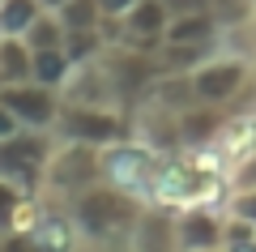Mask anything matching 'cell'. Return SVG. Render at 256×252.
I'll return each instance as SVG.
<instances>
[{"label":"cell","instance_id":"17","mask_svg":"<svg viewBox=\"0 0 256 252\" xmlns=\"http://www.w3.org/2000/svg\"><path fill=\"white\" fill-rule=\"evenodd\" d=\"M222 243L226 248H256V222H248L239 214H226L222 218Z\"/></svg>","mask_w":256,"mask_h":252},{"label":"cell","instance_id":"15","mask_svg":"<svg viewBox=\"0 0 256 252\" xmlns=\"http://www.w3.org/2000/svg\"><path fill=\"white\" fill-rule=\"evenodd\" d=\"M22 39H26L34 52H43V47H64V22L56 18V9H43L34 18V26H30Z\"/></svg>","mask_w":256,"mask_h":252},{"label":"cell","instance_id":"1","mask_svg":"<svg viewBox=\"0 0 256 252\" xmlns=\"http://www.w3.org/2000/svg\"><path fill=\"white\" fill-rule=\"evenodd\" d=\"M68 214H73L82 239H132V226L141 218V201H132L128 192L98 180L68 201Z\"/></svg>","mask_w":256,"mask_h":252},{"label":"cell","instance_id":"12","mask_svg":"<svg viewBox=\"0 0 256 252\" xmlns=\"http://www.w3.org/2000/svg\"><path fill=\"white\" fill-rule=\"evenodd\" d=\"M64 52H68L73 64H90L98 56H107L111 47H107V39L98 30H64Z\"/></svg>","mask_w":256,"mask_h":252},{"label":"cell","instance_id":"6","mask_svg":"<svg viewBox=\"0 0 256 252\" xmlns=\"http://www.w3.org/2000/svg\"><path fill=\"white\" fill-rule=\"evenodd\" d=\"M192 86H196V99L201 103H218L226 107L230 99H239L248 86V64L235 56H210L205 64L192 69Z\"/></svg>","mask_w":256,"mask_h":252},{"label":"cell","instance_id":"10","mask_svg":"<svg viewBox=\"0 0 256 252\" xmlns=\"http://www.w3.org/2000/svg\"><path fill=\"white\" fill-rule=\"evenodd\" d=\"M214 145H218V154H222L226 162H235V158H244V154H252V150H256V111H252V116L226 120Z\"/></svg>","mask_w":256,"mask_h":252},{"label":"cell","instance_id":"7","mask_svg":"<svg viewBox=\"0 0 256 252\" xmlns=\"http://www.w3.org/2000/svg\"><path fill=\"white\" fill-rule=\"evenodd\" d=\"M175 243L180 248H218L222 214H214L205 205H180L175 209Z\"/></svg>","mask_w":256,"mask_h":252},{"label":"cell","instance_id":"9","mask_svg":"<svg viewBox=\"0 0 256 252\" xmlns=\"http://www.w3.org/2000/svg\"><path fill=\"white\" fill-rule=\"evenodd\" d=\"M0 77H4V86H13V81H34V47L22 35L0 39Z\"/></svg>","mask_w":256,"mask_h":252},{"label":"cell","instance_id":"18","mask_svg":"<svg viewBox=\"0 0 256 252\" xmlns=\"http://www.w3.org/2000/svg\"><path fill=\"white\" fill-rule=\"evenodd\" d=\"M226 188H230V192H248V188H256V150L244 154V158H235V162L226 167Z\"/></svg>","mask_w":256,"mask_h":252},{"label":"cell","instance_id":"8","mask_svg":"<svg viewBox=\"0 0 256 252\" xmlns=\"http://www.w3.org/2000/svg\"><path fill=\"white\" fill-rule=\"evenodd\" d=\"M226 124L218 103H192V107L180 111V141L184 145H214Z\"/></svg>","mask_w":256,"mask_h":252},{"label":"cell","instance_id":"5","mask_svg":"<svg viewBox=\"0 0 256 252\" xmlns=\"http://www.w3.org/2000/svg\"><path fill=\"white\" fill-rule=\"evenodd\" d=\"M0 103L18 116L22 128H34V133H52L56 120H60V107H64V94L43 86V81H13L0 90Z\"/></svg>","mask_w":256,"mask_h":252},{"label":"cell","instance_id":"21","mask_svg":"<svg viewBox=\"0 0 256 252\" xmlns=\"http://www.w3.org/2000/svg\"><path fill=\"white\" fill-rule=\"evenodd\" d=\"M98 5H102V13H120V18H124V13L132 9L137 0H98Z\"/></svg>","mask_w":256,"mask_h":252},{"label":"cell","instance_id":"14","mask_svg":"<svg viewBox=\"0 0 256 252\" xmlns=\"http://www.w3.org/2000/svg\"><path fill=\"white\" fill-rule=\"evenodd\" d=\"M43 13V0H0V18H4V35H26L34 18Z\"/></svg>","mask_w":256,"mask_h":252},{"label":"cell","instance_id":"11","mask_svg":"<svg viewBox=\"0 0 256 252\" xmlns=\"http://www.w3.org/2000/svg\"><path fill=\"white\" fill-rule=\"evenodd\" d=\"M73 69L77 64L68 60L64 47H43V52H34V81H43L52 90H64V81L73 77Z\"/></svg>","mask_w":256,"mask_h":252},{"label":"cell","instance_id":"16","mask_svg":"<svg viewBox=\"0 0 256 252\" xmlns=\"http://www.w3.org/2000/svg\"><path fill=\"white\" fill-rule=\"evenodd\" d=\"M26 197H30V192L22 188V184H13V180H4V175H0V239H9V235H13L18 214H22V205H26Z\"/></svg>","mask_w":256,"mask_h":252},{"label":"cell","instance_id":"20","mask_svg":"<svg viewBox=\"0 0 256 252\" xmlns=\"http://www.w3.org/2000/svg\"><path fill=\"white\" fill-rule=\"evenodd\" d=\"M13 133H22V124H18V116L0 103V141H4V137H13Z\"/></svg>","mask_w":256,"mask_h":252},{"label":"cell","instance_id":"2","mask_svg":"<svg viewBox=\"0 0 256 252\" xmlns=\"http://www.w3.org/2000/svg\"><path fill=\"white\" fill-rule=\"evenodd\" d=\"M158 175H162V158L158 150H150L146 141L120 137V141L102 145V184L128 192L132 201H154L158 192Z\"/></svg>","mask_w":256,"mask_h":252},{"label":"cell","instance_id":"13","mask_svg":"<svg viewBox=\"0 0 256 252\" xmlns=\"http://www.w3.org/2000/svg\"><path fill=\"white\" fill-rule=\"evenodd\" d=\"M56 18L64 22V30H98L102 5H98V0H68V5L56 9Z\"/></svg>","mask_w":256,"mask_h":252},{"label":"cell","instance_id":"4","mask_svg":"<svg viewBox=\"0 0 256 252\" xmlns=\"http://www.w3.org/2000/svg\"><path fill=\"white\" fill-rule=\"evenodd\" d=\"M128 133H132V124L107 103H64L52 128L56 141H86V145H111Z\"/></svg>","mask_w":256,"mask_h":252},{"label":"cell","instance_id":"3","mask_svg":"<svg viewBox=\"0 0 256 252\" xmlns=\"http://www.w3.org/2000/svg\"><path fill=\"white\" fill-rule=\"evenodd\" d=\"M98 180H102V145H86V141H60L43 167L47 192L64 205Z\"/></svg>","mask_w":256,"mask_h":252},{"label":"cell","instance_id":"24","mask_svg":"<svg viewBox=\"0 0 256 252\" xmlns=\"http://www.w3.org/2000/svg\"><path fill=\"white\" fill-rule=\"evenodd\" d=\"M0 90H4V77H0Z\"/></svg>","mask_w":256,"mask_h":252},{"label":"cell","instance_id":"23","mask_svg":"<svg viewBox=\"0 0 256 252\" xmlns=\"http://www.w3.org/2000/svg\"><path fill=\"white\" fill-rule=\"evenodd\" d=\"M0 39H4V18H0Z\"/></svg>","mask_w":256,"mask_h":252},{"label":"cell","instance_id":"19","mask_svg":"<svg viewBox=\"0 0 256 252\" xmlns=\"http://www.w3.org/2000/svg\"><path fill=\"white\" fill-rule=\"evenodd\" d=\"M226 214H239V218H248V222H256V188H248V192H230Z\"/></svg>","mask_w":256,"mask_h":252},{"label":"cell","instance_id":"25","mask_svg":"<svg viewBox=\"0 0 256 252\" xmlns=\"http://www.w3.org/2000/svg\"><path fill=\"white\" fill-rule=\"evenodd\" d=\"M252 22H256V9H252Z\"/></svg>","mask_w":256,"mask_h":252},{"label":"cell","instance_id":"22","mask_svg":"<svg viewBox=\"0 0 256 252\" xmlns=\"http://www.w3.org/2000/svg\"><path fill=\"white\" fill-rule=\"evenodd\" d=\"M60 5H68V0H43V9H60Z\"/></svg>","mask_w":256,"mask_h":252}]
</instances>
